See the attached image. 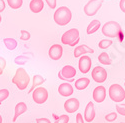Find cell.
<instances>
[{
  "instance_id": "cell-15",
  "label": "cell",
  "mask_w": 125,
  "mask_h": 123,
  "mask_svg": "<svg viewBox=\"0 0 125 123\" xmlns=\"http://www.w3.org/2000/svg\"><path fill=\"white\" fill-rule=\"evenodd\" d=\"M73 86H72L68 82H64V83H61L58 87V92L61 96L63 97H69L73 94Z\"/></svg>"
},
{
  "instance_id": "cell-35",
  "label": "cell",
  "mask_w": 125,
  "mask_h": 123,
  "mask_svg": "<svg viewBox=\"0 0 125 123\" xmlns=\"http://www.w3.org/2000/svg\"><path fill=\"white\" fill-rule=\"evenodd\" d=\"M36 123H51L48 118H36Z\"/></svg>"
},
{
  "instance_id": "cell-4",
  "label": "cell",
  "mask_w": 125,
  "mask_h": 123,
  "mask_svg": "<svg viewBox=\"0 0 125 123\" xmlns=\"http://www.w3.org/2000/svg\"><path fill=\"white\" fill-rule=\"evenodd\" d=\"M79 40H80L79 30L76 28H72V29L67 30L61 37V42L65 45H69L71 47H74L79 42Z\"/></svg>"
},
{
  "instance_id": "cell-2",
  "label": "cell",
  "mask_w": 125,
  "mask_h": 123,
  "mask_svg": "<svg viewBox=\"0 0 125 123\" xmlns=\"http://www.w3.org/2000/svg\"><path fill=\"white\" fill-rule=\"evenodd\" d=\"M29 82H30V77L27 73V71L22 67H19L12 78V83L15 84L19 90H24L27 88Z\"/></svg>"
},
{
  "instance_id": "cell-30",
  "label": "cell",
  "mask_w": 125,
  "mask_h": 123,
  "mask_svg": "<svg viewBox=\"0 0 125 123\" xmlns=\"http://www.w3.org/2000/svg\"><path fill=\"white\" fill-rule=\"evenodd\" d=\"M117 119V113L116 112H111V113L105 115V120L107 122H112V121H115Z\"/></svg>"
},
{
  "instance_id": "cell-24",
  "label": "cell",
  "mask_w": 125,
  "mask_h": 123,
  "mask_svg": "<svg viewBox=\"0 0 125 123\" xmlns=\"http://www.w3.org/2000/svg\"><path fill=\"white\" fill-rule=\"evenodd\" d=\"M7 3L12 9H19L23 4V0H7Z\"/></svg>"
},
{
  "instance_id": "cell-13",
  "label": "cell",
  "mask_w": 125,
  "mask_h": 123,
  "mask_svg": "<svg viewBox=\"0 0 125 123\" xmlns=\"http://www.w3.org/2000/svg\"><path fill=\"white\" fill-rule=\"evenodd\" d=\"M106 98V89L104 86H97L93 90V100L97 103H101Z\"/></svg>"
},
{
  "instance_id": "cell-1",
  "label": "cell",
  "mask_w": 125,
  "mask_h": 123,
  "mask_svg": "<svg viewBox=\"0 0 125 123\" xmlns=\"http://www.w3.org/2000/svg\"><path fill=\"white\" fill-rule=\"evenodd\" d=\"M102 33L106 37L117 38L121 41L124 38V34L122 32V28L120 24L116 21H108L102 26Z\"/></svg>"
},
{
  "instance_id": "cell-6",
  "label": "cell",
  "mask_w": 125,
  "mask_h": 123,
  "mask_svg": "<svg viewBox=\"0 0 125 123\" xmlns=\"http://www.w3.org/2000/svg\"><path fill=\"white\" fill-rule=\"evenodd\" d=\"M76 75V69L71 66V65H65L63 68L61 69V71L58 72V77L61 80L67 81L69 82H73L74 81V77Z\"/></svg>"
},
{
  "instance_id": "cell-21",
  "label": "cell",
  "mask_w": 125,
  "mask_h": 123,
  "mask_svg": "<svg viewBox=\"0 0 125 123\" xmlns=\"http://www.w3.org/2000/svg\"><path fill=\"white\" fill-rule=\"evenodd\" d=\"M100 26H101V23H100L99 20H92L87 26V34L91 35L93 33H95L99 29Z\"/></svg>"
},
{
  "instance_id": "cell-3",
  "label": "cell",
  "mask_w": 125,
  "mask_h": 123,
  "mask_svg": "<svg viewBox=\"0 0 125 123\" xmlns=\"http://www.w3.org/2000/svg\"><path fill=\"white\" fill-rule=\"evenodd\" d=\"M53 18L56 24H58L59 26H65L71 21L72 18L71 10L66 6H61L55 11Z\"/></svg>"
},
{
  "instance_id": "cell-31",
  "label": "cell",
  "mask_w": 125,
  "mask_h": 123,
  "mask_svg": "<svg viewBox=\"0 0 125 123\" xmlns=\"http://www.w3.org/2000/svg\"><path fill=\"white\" fill-rule=\"evenodd\" d=\"M21 35H20V39L23 41H27L30 38V33L27 31V30H21Z\"/></svg>"
},
{
  "instance_id": "cell-39",
  "label": "cell",
  "mask_w": 125,
  "mask_h": 123,
  "mask_svg": "<svg viewBox=\"0 0 125 123\" xmlns=\"http://www.w3.org/2000/svg\"><path fill=\"white\" fill-rule=\"evenodd\" d=\"M0 22H1V15H0Z\"/></svg>"
},
{
  "instance_id": "cell-10",
  "label": "cell",
  "mask_w": 125,
  "mask_h": 123,
  "mask_svg": "<svg viewBox=\"0 0 125 123\" xmlns=\"http://www.w3.org/2000/svg\"><path fill=\"white\" fill-rule=\"evenodd\" d=\"M91 64H92L91 58L87 55H82L79 59V63H78V67H79L80 72L83 74L89 72V70L91 68Z\"/></svg>"
},
{
  "instance_id": "cell-27",
  "label": "cell",
  "mask_w": 125,
  "mask_h": 123,
  "mask_svg": "<svg viewBox=\"0 0 125 123\" xmlns=\"http://www.w3.org/2000/svg\"><path fill=\"white\" fill-rule=\"evenodd\" d=\"M115 108H116V113L125 116V103H118L116 104Z\"/></svg>"
},
{
  "instance_id": "cell-28",
  "label": "cell",
  "mask_w": 125,
  "mask_h": 123,
  "mask_svg": "<svg viewBox=\"0 0 125 123\" xmlns=\"http://www.w3.org/2000/svg\"><path fill=\"white\" fill-rule=\"evenodd\" d=\"M69 122V116L66 114H62L58 118H56L54 123H68Z\"/></svg>"
},
{
  "instance_id": "cell-29",
  "label": "cell",
  "mask_w": 125,
  "mask_h": 123,
  "mask_svg": "<svg viewBox=\"0 0 125 123\" xmlns=\"http://www.w3.org/2000/svg\"><path fill=\"white\" fill-rule=\"evenodd\" d=\"M9 96V91L7 89H0V103L7 99Z\"/></svg>"
},
{
  "instance_id": "cell-11",
  "label": "cell",
  "mask_w": 125,
  "mask_h": 123,
  "mask_svg": "<svg viewBox=\"0 0 125 123\" xmlns=\"http://www.w3.org/2000/svg\"><path fill=\"white\" fill-rule=\"evenodd\" d=\"M80 103L77 98H69L64 102V109L67 113H74L79 109Z\"/></svg>"
},
{
  "instance_id": "cell-20",
  "label": "cell",
  "mask_w": 125,
  "mask_h": 123,
  "mask_svg": "<svg viewBox=\"0 0 125 123\" xmlns=\"http://www.w3.org/2000/svg\"><path fill=\"white\" fill-rule=\"evenodd\" d=\"M89 83H90V79L89 78H86V77L79 78V79H77L75 81V88L77 90H84V89L87 88Z\"/></svg>"
},
{
  "instance_id": "cell-36",
  "label": "cell",
  "mask_w": 125,
  "mask_h": 123,
  "mask_svg": "<svg viewBox=\"0 0 125 123\" xmlns=\"http://www.w3.org/2000/svg\"><path fill=\"white\" fill-rule=\"evenodd\" d=\"M119 6H120L121 11L125 13V0H120V2H119Z\"/></svg>"
},
{
  "instance_id": "cell-19",
  "label": "cell",
  "mask_w": 125,
  "mask_h": 123,
  "mask_svg": "<svg viewBox=\"0 0 125 123\" xmlns=\"http://www.w3.org/2000/svg\"><path fill=\"white\" fill-rule=\"evenodd\" d=\"M45 81H46V79H45L44 77H42V76L39 75V74H35V75L33 76L32 86H31V88H30V90H29V93H32V91H33L35 88H37V86L43 84Z\"/></svg>"
},
{
  "instance_id": "cell-34",
  "label": "cell",
  "mask_w": 125,
  "mask_h": 123,
  "mask_svg": "<svg viewBox=\"0 0 125 123\" xmlns=\"http://www.w3.org/2000/svg\"><path fill=\"white\" fill-rule=\"evenodd\" d=\"M76 123H84V118H83L81 113L76 114Z\"/></svg>"
},
{
  "instance_id": "cell-26",
  "label": "cell",
  "mask_w": 125,
  "mask_h": 123,
  "mask_svg": "<svg viewBox=\"0 0 125 123\" xmlns=\"http://www.w3.org/2000/svg\"><path fill=\"white\" fill-rule=\"evenodd\" d=\"M112 45V41L109 39H102L100 42L98 43V47L100 49H107Z\"/></svg>"
},
{
  "instance_id": "cell-12",
  "label": "cell",
  "mask_w": 125,
  "mask_h": 123,
  "mask_svg": "<svg viewBox=\"0 0 125 123\" xmlns=\"http://www.w3.org/2000/svg\"><path fill=\"white\" fill-rule=\"evenodd\" d=\"M63 54V48L60 44H53L48 51V55L52 60H59Z\"/></svg>"
},
{
  "instance_id": "cell-17",
  "label": "cell",
  "mask_w": 125,
  "mask_h": 123,
  "mask_svg": "<svg viewBox=\"0 0 125 123\" xmlns=\"http://www.w3.org/2000/svg\"><path fill=\"white\" fill-rule=\"evenodd\" d=\"M44 7V2L43 0H31L29 8L33 13H39L43 10Z\"/></svg>"
},
{
  "instance_id": "cell-9",
  "label": "cell",
  "mask_w": 125,
  "mask_h": 123,
  "mask_svg": "<svg viewBox=\"0 0 125 123\" xmlns=\"http://www.w3.org/2000/svg\"><path fill=\"white\" fill-rule=\"evenodd\" d=\"M92 79L97 83H103L107 79V71L101 66H96L91 72Z\"/></svg>"
},
{
  "instance_id": "cell-7",
  "label": "cell",
  "mask_w": 125,
  "mask_h": 123,
  "mask_svg": "<svg viewBox=\"0 0 125 123\" xmlns=\"http://www.w3.org/2000/svg\"><path fill=\"white\" fill-rule=\"evenodd\" d=\"M32 99L37 104H43L48 99V91L44 87H37L32 91Z\"/></svg>"
},
{
  "instance_id": "cell-33",
  "label": "cell",
  "mask_w": 125,
  "mask_h": 123,
  "mask_svg": "<svg viewBox=\"0 0 125 123\" xmlns=\"http://www.w3.org/2000/svg\"><path fill=\"white\" fill-rule=\"evenodd\" d=\"M45 2L48 4V6L51 9H55L56 8V0H45Z\"/></svg>"
},
{
  "instance_id": "cell-38",
  "label": "cell",
  "mask_w": 125,
  "mask_h": 123,
  "mask_svg": "<svg viewBox=\"0 0 125 123\" xmlns=\"http://www.w3.org/2000/svg\"><path fill=\"white\" fill-rule=\"evenodd\" d=\"M2 121H3V120H2V116L0 115V123H2Z\"/></svg>"
},
{
  "instance_id": "cell-40",
  "label": "cell",
  "mask_w": 125,
  "mask_h": 123,
  "mask_svg": "<svg viewBox=\"0 0 125 123\" xmlns=\"http://www.w3.org/2000/svg\"><path fill=\"white\" fill-rule=\"evenodd\" d=\"M124 86H125V80H124Z\"/></svg>"
},
{
  "instance_id": "cell-32",
  "label": "cell",
  "mask_w": 125,
  "mask_h": 123,
  "mask_svg": "<svg viewBox=\"0 0 125 123\" xmlns=\"http://www.w3.org/2000/svg\"><path fill=\"white\" fill-rule=\"evenodd\" d=\"M5 67H6V60H5V58L0 56V75L3 73Z\"/></svg>"
},
{
  "instance_id": "cell-5",
  "label": "cell",
  "mask_w": 125,
  "mask_h": 123,
  "mask_svg": "<svg viewBox=\"0 0 125 123\" xmlns=\"http://www.w3.org/2000/svg\"><path fill=\"white\" fill-rule=\"evenodd\" d=\"M109 97L112 101L119 103L125 99V90L120 84H112L108 90Z\"/></svg>"
},
{
  "instance_id": "cell-41",
  "label": "cell",
  "mask_w": 125,
  "mask_h": 123,
  "mask_svg": "<svg viewBox=\"0 0 125 123\" xmlns=\"http://www.w3.org/2000/svg\"><path fill=\"white\" fill-rule=\"evenodd\" d=\"M120 123H125V122H120Z\"/></svg>"
},
{
  "instance_id": "cell-18",
  "label": "cell",
  "mask_w": 125,
  "mask_h": 123,
  "mask_svg": "<svg viewBox=\"0 0 125 123\" xmlns=\"http://www.w3.org/2000/svg\"><path fill=\"white\" fill-rule=\"evenodd\" d=\"M14 111H15V114L13 117V122H15L20 115H22L23 113H25L27 111V105L24 103V102H19V103L16 104Z\"/></svg>"
},
{
  "instance_id": "cell-16",
  "label": "cell",
  "mask_w": 125,
  "mask_h": 123,
  "mask_svg": "<svg viewBox=\"0 0 125 123\" xmlns=\"http://www.w3.org/2000/svg\"><path fill=\"white\" fill-rule=\"evenodd\" d=\"M86 53H94V50L84 44L79 45V46L75 47V49H74V57H76V58L81 57L82 55H85Z\"/></svg>"
},
{
  "instance_id": "cell-23",
  "label": "cell",
  "mask_w": 125,
  "mask_h": 123,
  "mask_svg": "<svg viewBox=\"0 0 125 123\" xmlns=\"http://www.w3.org/2000/svg\"><path fill=\"white\" fill-rule=\"evenodd\" d=\"M3 42L8 50H14L17 47V41L13 38H5Z\"/></svg>"
},
{
  "instance_id": "cell-25",
  "label": "cell",
  "mask_w": 125,
  "mask_h": 123,
  "mask_svg": "<svg viewBox=\"0 0 125 123\" xmlns=\"http://www.w3.org/2000/svg\"><path fill=\"white\" fill-rule=\"evenodd\" d=\"M29 59H30V58H29L28 56H26V55L22 54V55L17 56V57L14 59V62H15L17 65H24Z\"/></svg>"
},
{
  "instance_id": "cell-14",
  "label": "cell",
  "mask_w": 125,
  "mask_h": 123,
  "mask_svg": "<svg viewBox=\"0 0 125 123\" xmlns=\"http://www.w3.org/2000/svg\"><path fill=\"white\" fill-rule=\"evenodd\" d=\"M84 120L87 122H92L95 118V109H94V103L93 102H88L85 110H84Z\"/></svg>"
},
{
  "instance_id": "cell-37",
  "label": "cell",
  "mask_w": 125,
  "mask_h": 123,
  "mask_svg": "<svg viewBox=\"0 0 125 123\" xmlns=\"http://www.w3.org/2000/svg\"><path fill=\"white\" fill-rule=\"evenodd\" d=\"M5 10V2L4 0H0V12H2Z\"/></svg>"
},
{
  "instance_id": "cell-22",
  "label": "cell",
  "mask_w": 125,
  "mask_h": 123,
  "mask_svg": "<svg viewBox=\"0 0 125 123\" xmlns=\"http://www.w3.org/2000/svg\"><path fill=\"white\" fill-rule=\"evenodd\" d=\"M98 61L103 65H111L112 64V59L106 52H102L98 56Z\"/></svg>"
},
{
  "instance_id": "cell-8",
  "label": "cell",
  "mask_w": 125,
  "mask_h": 123,
  "mask_svg": "<svg viewBox=\"0 0 125 123\" xmlns=\"http://www.w3.org/2000/svg\"><path fill=\"white\" fill-rule=\"evenodd\" d=\"M102 0H90L84 6V13L87 16H94L102 6Z\"/></svg>"
}]
</instances>
